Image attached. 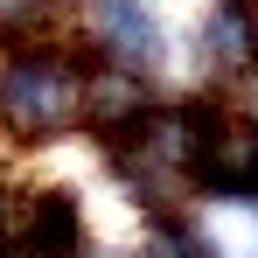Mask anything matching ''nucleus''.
I'll list each match as a JSON object with an SVG mask.
<instances>
[]
</instances>
